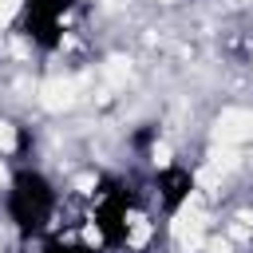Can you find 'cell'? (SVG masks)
Here are the masks:
<instances>
[{"label":"cell","instance_id":"52a82bcc","mask_svg":"<svg viewBox=\"0 0 253 253\" xmlns=\"http://www.w3.org/2000/svg\"><path fill=\"white\" fill-rule=\"evenodd\" d=\"M47 253H95L91 245H63V241H51Z\"/></svg>","mask_w":253,"mask_h":253},{"label":"cell","instance_id":"6da1fadb","mask_svg":"<svg viewBox=\"0 0 253 253\" xmlns=\"http://www.w3.org/2000/svg\"><path fill=\"white\" fill-rule=\"evenodd\" d=\"M55 213V186L40 170H20L8 182V217L20 233H40L47 229Z\"/></svg>","mask_w":253,"mask_h":253},{"label":"cell","instance_id":"9c48e42d","mask_svg":"<svg viewBox=\"0 0 253 253\" xmlns=\"http://www.w3.org/2000/svg\"><path fill=\"white\" fill-rule=\"evenodd\" d=\"M166 4H170V0H166Z\"/></svg>","mask_w":253,"mask_h":253},{"label":"cell","instance_id":"7a4b0ae2","mask_svg":"<svg viewBox=\"0 0 253 253\" xmlns=\"http://www.w3.org/2000/svg\"><path fill=\"white\" fill-rule=\"evenodd\" d=\"M75 8V0H24V28H28V36L36 40V43H59V20L67 16Z\"/></svg>","mask_w":253,"mask_h":253},{"label":"cell","instance_id":"3957f363","mask_svg":"<svg viewBox=\"0 0 253 253\" xmlns=\"http://www.w3.org/2000/svg\"><path fill=\"white\" fill-rule=\"evenodd\" d=\"M217 138L221 142H253V111H221L217 119Z\"/></svg>","mask_w":253,"mask_h":253},{"label":"cell","instance_id":"5b68a950","mask_svg":"<svg viewBox=\"0 0 253 253\" xmlns=\"http://www.w3.org/2000/svg\"><path fill=\"white\" fill-rule=\"evenodd\" d=\"M16 146V126L8 119H0V150H12Z\"/></svg>","mask_w":253,"mask_h":253},{"label":"cell","instance_id":"ba28073f","mask_svg":"<svg viewBox=\"0 0 253 253\" xmlns=\"http://www.w3.org/2000/svg\"><path fill=\"white\" fill-rule=\"evenodd\" d=\"M0 186H4V166H0Z\"/></svg>","mask_w":253,"mask_h":253},{"label":"cell","instance_id":"277c9868","mask_svg":"<svg viewBox=\"0 0 253 253\" xmlns=\"http://www.w3.org/2000/svg\"><path fill=\"white\" fill-rule=\"evenodd\" d=\"M71 99H75V87H71L67 79H51V83L43 87V107H47V111L71 107Z\"/></svg>","mask_w":253,"mask_h":253},{"label":"cell","instance_id":"8992f818","mask_svg":"<svg viewBox=\"0 0 253 253\" xmlns=\"http://www.w3.org/2000/svg\"><path fill=\"white\" fill-rule=\"evenodd\" d=\"M20 8H24V0H0V28H4V24L20 12Z\"/></svg>","mask_w":253,"mask_h":253}]
</instances>
